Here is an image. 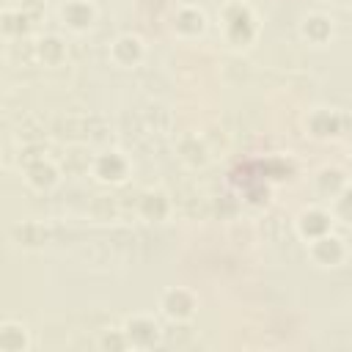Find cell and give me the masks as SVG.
<instances>
[{
	"instance_id": "1",
	"label": "cell",
	"mask_w": 352,
	"mask_h": 352,
	"mask_svg": "<svg viewBox=\"0 0 352 352\" xmlns=\"http://www.w3.org/2000/svg\"><path fill=\"white\" fill-rule=\"evenodd\" d=\"M220 22H223V33H226V38L231 41V44H250L253 41V36H256V16H253V11L245 6V3H239V0H234V3H228L226 8H223V14H220Z\"/></svg>"
},
{
	"instance_id": "2",
	"label": "cell",
	"mask_w": 352,
	"mask_h": 352,
	"mask_svg": "<svg viewBox=\"0 0 352 352\" xmlns=\"http://www.w3.org/2000/svg\"><path fill=\"white\" fill-rule=\"evenodd\" d=\"M308 253H311V258H314L316 264H322V267H336V264H341V261L346 258V245H344L341 236H336L333 231H327V234L311 239Z\"/></svg>"
},
{
	"instance_id": "3",
	"label": "cell",
	"mask_w": 352,
	"mask_h": 352,
	"mask_svg": "<svg viewBox=\"0 0 352 352\" xmlns=\"http://www.w3.org/2000/svg\"><path fill=\"white\" fill-rule=\"evenodd\" d=\"M60 22L74 33H85L96 22V8L88 0H66L60 6Z\"/></svg>"
},
{
	"instance_id": "4",
	"label": "cell",
	"mask_w": 352,
	"mask_h": 352,
	"mask_svg": "<svg viewBox=\"0 0 352 352\" xmlns=\"http://www.w3.org/2000/svg\"><path fill=\"white\" fill-rule=\"evenodd\" d=\"M160 308H162V314H165L168 319H173V322H187V319L195 314V297H192V292L176 286V289H168V292L162 294Z\"/></svg>"
},
{
	"instance_id": "5",
	"label": "cell",
	"mask_w": 352,
	"mask_h": 352,
	"mask_svg": "<svg viewBox=\"0 0 352 352\" xmlns=\"http://www.w3.org/2000/svg\"><path fill=\"white\" fill-rule=\"evenodd\" d=\"M110 60L121 69H132L143 60V41L140 36H132V33H121L113 44H110Z\"/></svg>"
},
{
	"instance_id": "6",
	"label": "cell",
	"mask_w": 352,
	"mask_h": 352,
	"mask_svg": "<svg viewBox=\"0 0 352 352\" xmlns=\"http://www.w3.org/2000/svg\"><path fill=\"white\" fill-rule=\"evenodd\" d=\"M91 168H94V176L99 182H113L116 184V182H124L126 179L129 162H126V157L121 151H104V154H99L91 162Z\"/></svg>"
},
{
	"instance_id": "7",
	"label": "cell",
	"mask_w": 352,
	"mask_h": 352,
	"mask_svg": "<svg viewBox=\"0 0 352 352\" xmlns=\"http://www.w3.org/2000/svg\"><path fill=\"white\" fill-rule=\"evenodd\" d=\"M333 226V214L327 209H319V206H311V209H302L300 217H297V234L302 239H316L322 234H327Z\"/></svg>"
},
{
	"instance_id": "8",
	"label": "cell",
	"mask_w": 352,
	"mask_h": 352,
	"mask_svg": "<svg viewBox=\"0 0 352 352\" xmlns=\"http://www.w3.org/2000/svg\"><path fill=\"white\" fill-rule=\"evenodd\" d=\"M124 336H126V344H132V346H151V344H157V338H160V324H157L151 316L138 314V316L126 319Z\"/></svg>"
},
{
	"instance_id": "9",
	"label": "cell",
	"mask_w": 352,
	"mask_h": 352,
	"mask_svg": "<svg viewBox=\"0 0 352 352\" xmlns=\"http://www.w3.org/2000/svg\"><path fill=\"white\" fill-rule=\"evenodd\" d=\"M173 30L182 38H195L206 30V14L198 6H182L173 16Z\"/></svg>"
},
{
	"instance_id": "10",
	"label": "cell",
	"mask_w": 352,
	"mask_h": 352,
	"mask_svg": "<svg viewBox=\"0 0 352 352\" xmlns=\"http://www.w3.org/2000/svg\"><path fill=\"white\" fill-rule=\"evenodd\" d=\"M305 126H308V132H311L314 138H333V135L341 132V116H338L336 110L316 107V110L308 116Z\"/></svg>"
},
{
	"instance_id": "11",
	"label": "cell",
	"mask_w": 352,
	"mask_h": 352,
	"mask_svg": "<svg viewBox=\"0 0 352 352\" xmlns=\"http://www.w3.org/2000/svg\"><path fill=\"white\" fill-rule=\"evenodd\" d=\"M300 33H302V38L311 41V44H324V41L330 38V33H333V22H330V16H324V14H308V16L300 22Z\"/></svg>"
},
{
	"instance_id": "12",
	"label": "cell",
	"mask_w": 352,
	"mask_h": 352,
	"mask_svg": "<svg viewBox=\"0 0 352 352\" xmlns=\"http://www.w3.org/2000/svg\"><path fill=\"white\" fill-rule=\"evenodd\" d=\"M58 168L50 162V160H36L28 165V184L36 187V190H50L55 182H58Z\"/></svg>"
},
{
	"instance_id": "13",
	"label": "cell",
	"mask_w": 352,
	"mask_h": 352,
	"mask_svg": "<svg viewBox=\"0 0 352 352\" xmlns=\"http://www.w3.org/2000/svg\"><path fill=\"white\" fill-rule=\"evenodd\" d=\"M0 349L3 352H22L28 349V333L16 322H3L0 324Z\"/></svg>"
},
{
	"instance_id": "14",
	"label": "cell",
	"mask_w": 352,
	"mask_h": 352,
	"mask_svg": "<svg viewBox=\"0 0 352 352\" xmlns=\"http://www.w3.org/2000/svg\"><path fill=\"white\" fill-rule=\"evenodd\" d=\"M346 187V176L338 170V168H322L319 170V176H316V190L322 192V195H338L341 190Z\"/></svg>"
},
{
	"instance_id": "15",
	"label": "cell",
	"mask_w": 352,
	"mask_h": 352,
	"mask_svg": "<svg viewBox=\"0 0 352 352\" xmlns=\"http://www.w3.org/2000/svg\"><path fill=\"white\" fill-rule=\"evenodd\" d=\"M36 50H38V58H41L44 63H50V66L60 63L63 55H66V44H63L58 36H47V38H41Z\"/></svg>"
},
{
	"instance_id": "16",
	"label": "cell",
	"mask_w": 352,
	"mask_h": 352,
	"mask_svg": "<svg viewBox=\"0 0 352 352\" xmlns=\"http://www.w3.org/2000/svg\"><path fill=\"white\" fill-rule=\"evenodd\" d=\"M28 25H30V19L19 8H6L3 11V33L6 36H22L28 30Z\"/></svg>"
},
{
	"instance_id": "17",
	"label": "cell",
	"mask_w": 352,
	"mask_h": 352,
	"mask_svg": "<svg viewBox=\"0 0 352 352\" xmlns=\"http://www.w3.org/2000/svg\"><path fill=\"white\" fill-rule=\"evenodd\" d=\"M140 209H143L146 217L160 220V217L168 212V198H165L162 192H146L143 201H140Z\"/></svg>"
},
{
	"instance_id": "18",
	"label": "cell",
	"mask_w": 352,
	"mask_h": 352,
	"mask_svg": "<svg viewBox=\"0 0 352 352\" xmlns=\"http://www.w3.org/2000/svg\"><path fill=\"white\" fill-rule=\"evenodd\" d=\"M336 217L352 223V187L349 184L336 195Z\"/></svg>"
},
{
	"instance_id": "19",
	"label": "cell",
	"mask_w": 352,
	"mask_h": 352,
	"mask_svg": "<svg viewBox=\"0 0 352 352\" xmlns=\"http://www.w3.org/2000/svg\"><path fill=\"white\" fill-rule=\"evenodd\" d=\"M19 11L33 22V19H38L44 14V0H22L19 3Z\"/></svg>"
},
{
	"instance_id": "20",
	"label": "cell",
	"mask_w": 352,
	"mask_h": 352,
	"mask_svg": "<svg viewBox=\"0 0 352 352\" xmlns=\"http://www.w3.org/2000/svg\"><path fill=\"white\" fill-rule=\"evenodd\" d=\"M341 3H346V0H341Z\"/></svg>"
}]
</instances>
